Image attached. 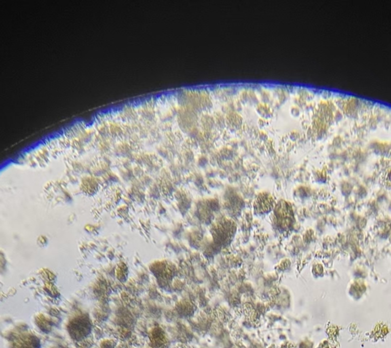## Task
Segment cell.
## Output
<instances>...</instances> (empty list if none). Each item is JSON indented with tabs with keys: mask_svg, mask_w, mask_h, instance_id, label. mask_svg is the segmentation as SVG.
<instances>
[{
	"mask_svg": "<svg viewBox=\"0 0 391 348\" xmlns=\"http://www.w3.org/2000/svg\"><path fill=\"white\" fill-rule=\"evenodd\" d=\"M276 221L277 224L286 229L290 226V222L292 221V211L288 208L286 203H282L279 205V209L276 210Z\"/></svg>",
	"mask_w": 391,
	"mask_h": 348,
	"instance_id": "cell-1",
	"label": "cell"
},
{
	"mask_svg": "<svg viewBox=\"0 0 391 348\" xmlns=\"http://www.w3.org/2000/svg\"><path fill=\"white\" fill-rule=\"evenodd\" d=\"M274 199L268 194H262L255 202V208L258 212L264 214L270 212L274 207Z\"/></svg>",
	"mask_w": 391,
	"mask_h": 348,
	"instance_id": "cell-2",
	"label": "cell"
}]
</instances>
